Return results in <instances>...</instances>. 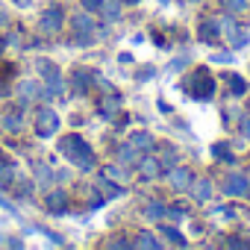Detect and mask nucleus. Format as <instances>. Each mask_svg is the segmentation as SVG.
<instances>
[{"instance_id": "ddd939ff", "label": "nucleus", "mask_w": 250, "mask_h": 250, "mask_svg": "<svg viewBox=\"0 0 250 250\" xmlns=\"http://www.w3.org/2000/svg\"><path fill=\"white\" fill-rule=\"evenodd\" d=\"M194 194H197V200H206L209 197V183H197V191Z\"/></svg>"}, {"instance_id": "6e6552de", "label": "nucleus", "mask_w": 250, "mask_h": 250, "mask_svg": "<svg viewBox=\"0 0 250 250\" xmlns=\"http://www.w3.org/2000/svg\"><path fill=\"white\" fill-rule=\"evenodd\" d=\"M171 180H174V186H177V188H183V186H188V180H191V177H188V171H186V168H177V171L171 174Z\"/></svg>"}, {"instance_id": "1a4fd4ad", "label": "nucleus", "mask_w": 250, "mask_h": 250, "mask_svg": "<svg viewBox=\"0 0 250 250\" xmlns=\"http://www.w3.org/2000/svg\"><path fill=\"white\" fill-rule=\"evenodd\" d=\"M74 30H77V33H88V30H91V24H88V18H85V15H80V18H74Z\"/></svg>"}, {"instance_id": "f3484780", "label": "nucleus", "mask_w": 250, "mask_h": 250, "mask_svg": "<svg viewBox=\"0 0 250 250\" xmlns=\"http://www.w3.org/2000/svg\"><path fill=\"white\" fill-rule=\"evenodd\" d=\"M88 9H103V0H85Z\"/></svg>"}, {"instance_id": "4468645a", "label": "nucleus", "mask_w": 250, "mask_h": 250, "mask_svg": "<svg viewBox=\"0 0 250 250\" xmlns=\"http://www.w3.org/2000/svg\"><path fill=\"white\" fill-rule=\"evenodd\" d=\"M162 212H165V206H159V203H150L147 206V218H159Z\"/></svg>"}, {"instance_id": "f03ea898", "label": "nucleus", "mask_w": 250, "mask_h": 250, "mask_svg": "<svg viewBox=\"0 0 250 250\" xmlns=\"http://www.w3.org/2000/svg\"><path fill=\"white\" fill-rule=\"evenodd\" d=\"M56 127H59L56 112L42 109V112H39V136H50V133H56Z\"/></svg>"}, {"instance_id": "9d476101", "label": "nucleus", "mask_w": 250, "mask_h": 250, "mask_svg": "<svg viewBox=\"0 0 250 250\" xmlns=\"http://www.w3.org/2000/svg\"><path fill=\"white\" fill-rule=\"evenodd\" d=\"M150 136L147 133H139V136H133V147H150Z\"/></svg>"}, {"instance_id": "dca6fc26", "label": "nucleus", "mask_w": 250, "mask_h": 250, "mask_svg": "<svg viewBox=\"0 0 250 250\" xmlns=\"http://www.w3.org/2000/svg\"><path fill=\"white\" fill-rule=\"evenodd\" d=\"M227 191H244V183L241 180H229V188Z\"/></svg>"}, {"instance_id": "f8f14e48", "label": "nucleus", "mask_w": 250, "mask_h": 250, "mask_svg": "<svg viewBox=\"0 0 250 250\" xmlns=\"http://www.w3.org/2000/svg\"><path fill=\"white\" fill-rule=\"evenodd\" d=\"M142 174H145V177H156V162H153V159H145V162H142Z\"/></svg>"}, {"instance_id": "6ab92c4d", "label": "nucleus", "mask_w": 250, "mask_h": 250, "mask_svg": "<svg viewBox=\"0 0 250 250\" xmlns=\"http://www.w3.org/2000/svg\"><path fill=\"white\" fill-rule=\"evenodd\" d=\"M15 3H18V6H27V3H30V0H15Z\"/></svg>"}, {"instance_id": "f257e3e1", "label": "nucleus", "mask_w": 250, "mask_h": 250, "mask_svg": "<svg viewBox=\"0 0 250 250\" xmlns=\"http://www.w3.org/2000/svg\"><path fill=\"white\" fill-rule=\"evenodd\" d=\"M62 153H65L71 162H77L80 168H91V162H94L91 147H88L80 136H68V139L62 142Z\"/></svg>"}, {"instance_id": "39448f33", "label": "nucleus", "mask_w": 250, "mask_h": 250, "mask_svg": "<svg viewBox=\"0 0 250 250\" xmlns=\"http://www.w3.org/2000/svg\"><path fill=\"white\" fill-rule=\"evenodd\" d=\"M65 203H68V194L65 191H50L47 194V209H53V215H62Z\"/></svg>"}, {"instance_id": "0eeeda50", "label": "nucleus", "mask_w": 250, "mask_h": 250, "mask_svg": "<svg viewBox=\"0 0 250 250\" xmlns=\"http://www.w3.org/2000/svg\"><path fill=\"white\" fill-rule=\"evenodd\" d=\"M118 106H121V97H118V94H115V97H106V100H100V112H103L106 118H109V115H112Z\"/></svg>"}, {"instance_id": "20e7f679", "label": "nucleus", "mask_w": 250, "mask_h": 250, "mask_svg": "<svg viewBox=\"0 0 250 250\" xmlns=\"http://www.w3.org/2000/svg\"><path fill=\"white\" fill-rule=\"evenodd\" d=\"M191 94H194V97H209V94H212V85L206 83V77H203L200 71L191 77Z\"/></svg>"}, {"instance_id": "7ed1b4c3", "label": "nucleus", "mask_w": 250, "mask_h": 250, "mask_svg": "<svg viewBox=\"0 0 250 250\" xmlns=\"http://www.w3.org/2000/svg\"><path fill=\"white\" fill-rule=\"evenodd\" d=\"M59 27H62V12H59V9L44 12V18H42V30H44V33H56Z\"/></svg>"}, {"instance_id": "9b49d317", "label": "nucleus", "mask_w": 250, "mask_h": 250, "mask_svg": "<svg viewBox=\"0 0 250 250\" xmlns=\"http://www.w3.org/2000/svg\"><path fill=\"white\" fill-rule=\"evenodd\" d=\"M30 97H36V83H24L21 85V100H30Z\"/></svg>"}, {"instance_id": "2eb2a0df", "label": "nucleus", "mask_w": 250, "mask_h": 250, "mask_svg": "<svg viewBox=\"0 0 250 250\" xmlns=\"http://www.w3.org/2000/svg\"><path fill=\"white\" fill-rule=\"evenodd\" d=\"M165 235H168V238H171V241H174V244H186V241H183V238H180V232H177V229H174V227H168V229H165Z\"/></svg>"}, {"instance_id": "a211bd4d", "label": "nucleus", "mask_w": 250, "mask_h": 250, "mask_svg": "<svg viewBox=\"0 0 250 250\" xmlns=\"http://www.w3.org/2000/svg\"><path fill=\"white\" fill-rule=\"evenodd\" d=\"M142 244H145V247H159V241H153L150 235H145V238H142Z\"/></svg>"}, {"instance_id": "423d86ee", "label": "nucleus", "mask_w": 250, "mask_h": 250, "mask_svg": "<svg viewBox=\"0 0 250 250\" xmlns=\"http://www.w3.org/2000/svg\"><path fill=\"white\" fill-rule=\"evenodd\" d=\"M88 83H91V74H88L85 68H80V71L74 74V85H77L80 91H85V88H88Z\"/></svg>"}]
</instances>
